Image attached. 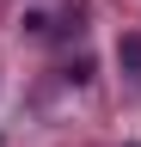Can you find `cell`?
I'll return each instance as SVG.
<instances>
[{
  "mask_svg": "<svg viewBox=\"0 0 141 147\" xmlns=\"http://www.w3.org/2000/svg\"><path fill=\"white\" fill-rule=\"evenodd\" d=\"M117 55H123V67H129V74H141V37H123Z\"/></svg>",
  "mask_w": 141,
  "mask_h": 147,
  "instance_id": "6da1fadb",
  "label": "cell"
},
{
  "mask_svg": "<svg viewBox=\"0 0 141 147\" xmlns=\"http://www.w3.org/2000/svg\"><path fill=\"white\" fill-rule=\"evenodd\" d=\"M67 80H74V86H86V80H92V61H86V55H80V61H67Z\"/></svg>",
  "mask_w": 141,
  "mask_h": 147,
  "instance_id": "7a4b0ae2",
  "label": "cell"
},
{
  "mask_svg": "<svg viewBox=\"0 0 141 147\" xmlns=\"http://www.w3.org/2000/svg\"><path fill=\"white\" fill-rule=\"evenodd\" d=\"M129 147H141V141H129Z\"/></svg>",
  "mask_w": 141,
  "mask_h": 147,
  "instance_id": "3957f363",
  "label": "cell"
}]
</instances>
